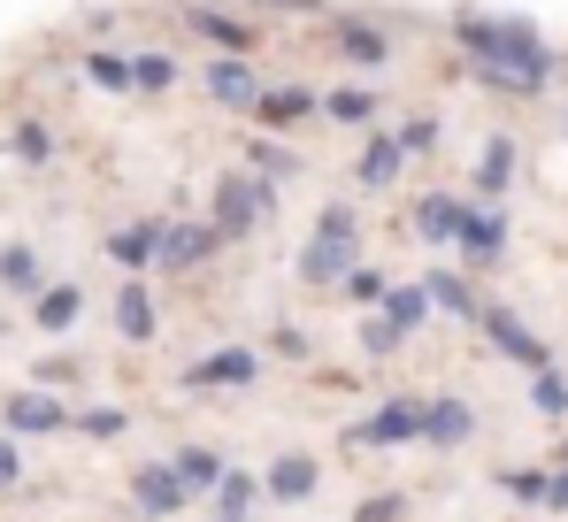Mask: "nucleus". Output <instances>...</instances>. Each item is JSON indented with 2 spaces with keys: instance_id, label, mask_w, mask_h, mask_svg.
<instances>
[{
  "instance_id": "20",
  "label": "nucleus",
  "mask_w": 568,
  "mask_h": 522,
  "mask_svg": "<svg viewBox=\"0 0 568 522\" xmlns=\"http://www.w3.org/2000/svg\"><path fill=\"white\" fill-rule=\"evenodd\" d=\"M78 431H85V438H115V431H123V408H85Z\"/></svg>"
},
{
  "instance_id": "24",
  "label": "nucleus",
  "mask_w": 568,
  "mask_h": 522,
  "mask_svg": "<svg viewBox=\"0 0 568 522\" xmlns=\"http://www.w3.org/2000/svg\"><path fill=\"white\" fill-rule=\"evenodd\" d=\"M546 508H568V461H561V476H554V492H546Z\"/></svg>"
},
{
  "instance_id": "4",
  "label": "nucleus",
  "mask_w": 568,
  "mask_h": 522,
  "mask_svg": "<svg viewBox=\"0 0 568 522\" xmlns=\"http://www.w3.org/2000/svg\"><path fill=\"white\" fill-rule=\"evenodd\" d=\"M254 347H223V353H207V361H192V392H215V384H254Z\"/></svg>"
},
{
  "instance_id": "8",
  "label": "nucleus",
  "mask_w": 568,
  "mask_h": 522,
  "mask_svg": "<svg viewBox=\"0 0 568 522\" xmlns=\"http://www.w3.org/2000/svg\"><path fill=\"white\" fill-rule=\"evenodd\" d=\"M178 476H185V492H215L231 469H223V453H215V445H185V453H178Z\"/></svg>"
},
{
  "instance_id": "9",
  "label": "nucleus",
  "mask_w": 568,
  "mask_h": 522,
  "mask_svg": "<svg viewBox=\"0 0 568 522\" xmlns=\"http://www.w3.org/2000/svg\"><path fill=\"white\" fill-rule=\"evenodd\" d=\"M78 315H85V292L78 284H47L39 292V331H70Z\"/></svg>"
},
{
  "instance_id": "1",
  "label": "nucleus",
  "mask_w": 568,
  "mask_h": 522,
  "mask_svg": "<svg viewBox=\"0 0 568 522\" xmlns=\"http://www.w3.org/2000/svg\"><path fill=\"white\" fill-rule=\"evenodd\" d=\"M131 500L146 515H178L192 492H185V476H178V461H146V469H131Z\"/></svg>"
},
{
  "instance_id": "10",
  "label": "nucleus",
  "mask_w": 568,
  "mask_h": 522,
  "mask_svg": "<svg viewBox=\"0 0 568 522\" xmlns=\"http://www.w3.org/2000/svg\"><path fill=\"white\" fill-rule=\"evenodd\" d=\"M108 254L123 261V269L154 261V254H162V223H131V231H115V239H108Z\"/></svg>"
},
{
  "instance_id": "11",
  "label": "nucleus",
  "mask_w": 568,
  "mask_h": 522,
  "mask_svg": "<svg viewBox=\"0 0 568 522\" xmlns=\"http://www.w3.org/2000/svg\"><path fill=\"white\" fill-rule=\"evenodd\" d=\"M270 492L277 500H315V461L307 453H284L277 469H270Z\"/></svg>"
},
{
  "instance_id": "25",
  "label": "nucleus",
  "mask_w": 568,
  "mask_h": 522,
  "mask_svg": "<svg viewBox=\"0 0 568 522\" xmlns=\"http://www.w3.org/2000/svg\"><path fill=\"white\" fill-rule=\"evenodd\" d=\"M561 461H568V445H561Z\"/></svg>"
},
{
  "instance_id": "19",
  "label": "nucleus",
  "mask_w": 568,
  "mask_h": 522,
  "mask_svg": "<svg viewBox=\"0 0 568 522\" xmlns=\"http://www.w3.org/2000/svg\"><path fill=\"white\" fill-rule=\"evenodd\" d=\"M93 86H108V92H131V62H115V54H93Z\"/></svg>"
},
{
  "instance_id": "5",
  "label": "nucleus",
  "mask_w": 568,
  "mask_h": 522,
  "mask_svg": "<svg viewBox=\"0 0 568 522\" xmlns=\"http://www.w3.org/2000/svg\"><path fill=\"white\" fill-rule=\"evenodd\" d=\"M484 331H491V347L507 353V361H523V369H546V347H538V339H530V331H523L507 308H491V315H484Z\"/></svg>"
},
{
  "instance_id": "6",
  "label": "nucleus",
  "mask_w": 568,
  "mask_h": 522,
  "mask_svg": "<svg viewBox=\"0 0 568 522\" xmlns=\"http://www.w3.org/2000/svg\"><path fill=\"white\" fill-rule=\"evenodd\" d=\"M462 223H469V208H462L454 192H430V200L415 208V231H423V239H438V247H446V239H462Z\"/></svg>"
},
{
  "instance_id": "21",
  "label": "nucleus",
  "mask_w": 568,
  "mask_h": 522,
  "mask_svg": "<svg viewBox=\"0 0 568 522\" xmlns=\"http://www.w3.org/2000/svg\"><path fill=\"white\" fill-rule=\"evenodd\" d=\"M362 347H369V353H392V347H399V323H392V315L362 323Z\"/></svg>"
},
{
  "instance_id": "3",
  "label": "nucleus",
  "mask_w": 568,
  "mask_h": 522,
  "mask_svg": "<svg viewBox=\"0 0 568 522\" xmlns=\"http://www.w3.org/2000/svg\"><path fill=\"white\" fill-rule=\"evenodd\" d=\"M399 438H423V400H384L377 415L354 431V445H399Z\"/></svg>"
},
{
  "instance_id": "12",
  "label": "nucleus",
  "mask_w": 568,
  "mask_h": 522,
  "mask_svg": "<svg viewBox=\"0 0 568 522\" xmlns=\"http://www.w3.org/2000/svg\"><path fill=\"white\" fill-rule=\"evenodd\" d=\"M115 323H123V339H154V300H146V284H123V292H115Z\"/></svg>"
},
{
  "instance_id": "15",
  "label": "nucleus",
  "mask_w": 568,
  "mask_h": 522,
  "mask_svg": "<svg viewBox=\"0 0 568 522\" xmlns=\"http://www.w3.org/2000/svg\"><path fill=\"white\" fill-rule=\"evenodd\" d=\"M530 408H538V415H568V377H561V369H538Z\"/></svg>"
},
{
  "instance_id": "7",
  "label": "nucleus",
  "mask_w": 568,
  "mask_h": 522,
  "mask_svg": "<svg viewBox=\"0 0 568 522\" xmlns=\"http://www.w3.org/2000/svg\"><path fill=\"white\" fill-rule=\"evenodd\" d=\"M469 431H476V415L462 400H423V438H430V445H462Z\"/></svg>"
},
{
  "instance_id": "22",
  "label": "nucleus",
  "mask_w": 568,
  "mask_h": 522,
  "mask_svg": "<svg viewBox=\"0 0 568 522\" xmlns=\"http://www.w3.org/2000/svg\"><path fill=\"white\" fill-rule=\"evenodd\" d=\"M23 484V461H16V438H0V492Z\"/></svg>"
},
{
  "instance_id": "17",
  "label": "nucleus",
  "mask_w": 568,
  "mask_h": 522,
  "mask_svg": "<svg viewBox=\"0 0 568 522\" xmlns=\"http://www.w3.org/2000/svg\"><path fill=\"white\" fill-rule=\"evenodd\" d=\"M215 508H223V515H246V508H254V476H246V469H231V476L215 484Z\"/></svg>"
},
{
  "instance_id": "14",
  "label": "nucleus",
  "mask_w": 568,
  "mask_h": 522,
  "mask_svg": "<svg viewBox=\"0 0 568 522\" xmlns=\"http://www.w3.org/2000/svg\"><path fill=\"white\" fill-rule=\"evenodd\" d=\"M399 177V139H369V154H362V184H392Z\"/></svg>"
},
{
  "instance_id": "13",
  "label": "nucleus",
  "mask_w": 568,
  "mask_h": 522,
  "mask_svg": "<svg viewBox=\"0 0 568 522\" xmlns=\"http://www.w3.org/2000/svg\"><path fill=\"white\" fill-rule=\"evenodd\" d=\"M0 284L23 292V300H39V292H47V284H39V254H31V247H8V254H0Z\"/></svg>"
},
{
  "instance_id": "2",
  "label": "nucleus",
  "mask_w": 568,
  "mask_h": 522,
  "mask_svg": "<svg viewBox=\"0 0 568 522\" xmlns=\"http://www.w3.org/2000/svg\"><path fill=\"white\" fill-rule=\"evenodd\" d=\"M0 415H8V431H16V438H47V431H62V423H78L54 392H16Z\"/></svg>"
},
{
  "instance_id": "16",
  "label": "nucleus",
  "mask_w": 568,
  "mask_h": 522,
  "mask_svg": "<svg viewBox=\"0 0 568 522\" xmlns=\"http://www.w3.org/2000/svg\"><path fill=\"white\" fill-rule=\"evenodd\" d=\"M499 484H507L515 500H530V508H546V492H554V476H546V469H507Z\"/></svg>"
},
{
  "instance_id": "23",
  "label": "nucleus",
  "mask_w": 568,
  "mask_h": 522,
  "mask_svg": "<svg viewBox=\"0 0 568 522\" xmlns=\"http://www.w3.org/2000/svg\"><path fill=\"white\" fill-rule=\"evenodd\" d=\"M354 522H399V500H392V492H384V500H362V515Z\"/></svg>"
},
{
  "instance_id": "18",
  "label": "nucleus",
  "mask_w": 568,
  "mask_h": 522,
  "mask_svg": "<svg viewBox=\"0 0 568 522\" xmlns=\"http://www.w3.org/2000/svg\"><path fill=\"white\" fill-rule=\"evenodd\" d=\"M16 154H23V162H47V154H54L47 123H16Z\"/></svg>"
}]
</instances>
